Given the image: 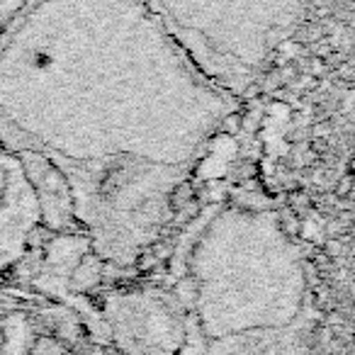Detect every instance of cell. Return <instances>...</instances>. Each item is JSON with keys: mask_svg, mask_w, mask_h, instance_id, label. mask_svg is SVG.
<instances>
[{"mask_svg": "<svg viewBox=\"0 0 355 355\" xmlns=\"http://www.w3.org/2000/svg\"><path fill=\"white\" fill-rule=\"evenodd\" d=\"M37 200L15 151L0 141V277L22 253L37 224Z\"/></svg>", "mask_w": 355, "mask_h": 355, "instance_id": "1", "label": "cell"}]
</instances>
